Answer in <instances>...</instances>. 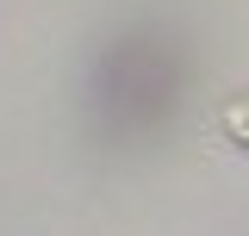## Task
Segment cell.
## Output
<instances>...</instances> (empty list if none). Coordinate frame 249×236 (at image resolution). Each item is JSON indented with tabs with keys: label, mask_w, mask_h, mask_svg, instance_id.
Returning a JSON list of instances; mask_svg holds the SVG:
<instances>
[{
	"label": "cell",
	"mask_w": 249,
	"mask_h": 236,
	"mask_svg": "<svg viewBox=\"0 0 249 236\" xmlns=\"http://www.w3.org/2000/svg\"><path fill=\"white\" fill-rule=\"evenodd\" d=\"M218 131H224L237 149H249V93H231V100L218 106Z\"/></svg>",
	"instance_id": "obj_1"
}]
</instances>
